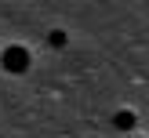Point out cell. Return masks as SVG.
Segmentation results:
<instances>
[{
	"label": "cell",
	"mask_w": 149,
	"mask_h": 138,
	"mask_svg": "<svg viewBox=\"0 0 149 138\" xmlns=\"http://www.w3.org/2000/svg\"><path fill=\"white\" fill-rule=\"evenodd\" d=\"M65 44V33H51V47H62Z\"/></svg>",
	"instance_id": "obj_3"
},
{
	"label": "cell",
	"mask_w": 149,
	"mask_h": 138,
	"mask_svg": "<svg viewBox=\"0 0 149 138\" xmlns=\"http://www.w3.org/2000/svg\"><path fill=\"white\" fill-rule=\"evenodd\" d=\"M113 123H116L120 131H131V127H135V113H131V109H120V113L113 116Z\"/></svg>",
	"instance_id": "obj_2"
},
{
	"label": "cell",
	"mask_w": 149,
	"mask_h": 138,
	"mask_svg": "<svg viewBox=\"0 0 149 138\" xmlns=\"http://www.w3.org/2000/svg\"><path fill=\"white\" fill-rule=\"evenodd\" d=\"M0 65H4L7 73H26L29 69V51L15 44V47H7L4 55H0Z\"/></svg>",
	"instance_id": "obj_1"
}]
</instances>
